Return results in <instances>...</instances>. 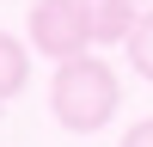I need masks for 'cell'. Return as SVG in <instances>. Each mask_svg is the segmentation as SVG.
<instances>
[{"mask_svg": "<svg viewBox=\"0 0 153 147\" xmlns=\"http://www.w3.org/2000/svg\"><path fill=\"white\" fill-rule=\"evenodd\" d=\"M123 104V86H117V68L110 61H92V55H68L55 68V86H49V110H55L61 129L74 135H98Z\"/></svg>", "mask_w": 153, "mask_h": 147, "instance_id": "6da1fadb", "label": "cell"}, {"mask_svg": "<svg viewBox=\"0 0 153 147\" xmlns=\"http://www.w3.org/2000/svg\"><path fill=\"white\" fill-rule=\"evenodd\" d=\"M31 49L49 61H68L92 49V24H86V0H37L31 6Z\"/></svg>", "mask_w": 153, "mask_h": 147, "instance_id": "7a4b0ae2", "label": "cell"}, {"mask_svg": "<svg viewBox=\"0 0 153 147\" xmlns=\"http://www.w3.org/2000/svg\"><path fill=\"white\" fill-rule=\"evenodd\" d=\"M135 19H141V6H135V0H86V24H92V43H98V49L129 43Z\"/></svg>", "mask_w": 153, "mask_h": 147, "instance_id": "3957f363", "label": "cell"}, {"mask_svg": "<svg viewBox=\"0 0 153 147\" xmlns=\"http://www.w3.org/2000/svg\"><path fill=\"white\" fill-rule=\"evenodd\" d=\"M25 80H31V55L12 31H0V98H19Z\"/></svg>", "mask_w": 153, "mask_h": 147, "instance_id": "277c9868", "label": "cell"}, {"mask_svg": "<svg viewBox=\"0 0 153 147\" xmlns=\"http://www.w3.org/2000/svg\"><path fill=\"white\" fill-rule=\"evenodd\" d=\"M129 61H135L141 80H153V6H141V19L129 31Z\"/></svg>", "mask_w": 153, "mask_h": 147, "instance_id": "5b68a950", "label": "cell"}, {"mask_svg": "<svg viewBox=\"0 0 153 147\" xmlns=\"http://www.w3.org/2000/svg\"><path fill=\"white\" fill-rule=\"evenodd\" d=\"M123 147H153V117L129 122V135H123Z\"/></svg>", "mask_w": 153, "mask_h": 147, "instance_id": "8992f818", "label": "cell"}]
</instances>
